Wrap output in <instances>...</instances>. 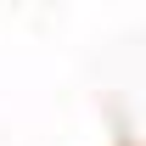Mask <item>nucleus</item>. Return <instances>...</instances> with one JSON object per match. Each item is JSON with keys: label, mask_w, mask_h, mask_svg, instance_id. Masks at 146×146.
<instances>
[]
</instances>
